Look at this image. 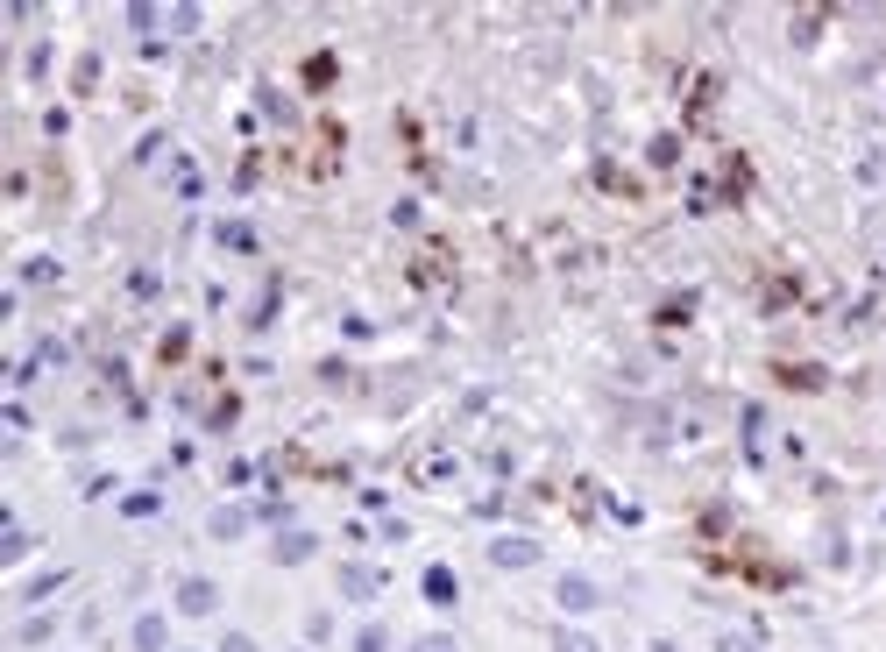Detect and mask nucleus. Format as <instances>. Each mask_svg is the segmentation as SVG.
<instances>
[{
    "instance_id": "7ed1b4c3",
    "label": "nucleus",
    "mask_w": 886,
    "mask_h": 652,
    "mask_svg": "<svg viewBox=\"0 0 886 652\" xmlns=\"http://www.w3.org/2000/svg\"><path fill=\"white\" fill-rule=\"evenodd\" d=\"M560 610H596V582L568 575V582H560Z\"/></svg>"
},
{
    "instance_id": "0eeeda50",
    "label": "nucleus",
    "mask_w": 886,
    "mask_h": 652,
    "mask_svg": "<svg viewBox=\"0 0 886 652\" xmlns=\"http://www.w3.org/2000/svg\"><path fill=\"white\" fill-rule=\"evenodd\" d=\"M553 652H596V638H582V631H560V638H553Z\"/></svg>"
},
{
    "instance_id": "9d476101",
    "label": "nucleus",
    "mask_w": 886,
    "mask_h": 652,
    "mask_svg": "<svg viewBox=\"0 0 886 652\" xmlns=\"http://www.w3.org/2000/svg\"><path fill=\"white\" fill-rule=\"evenodd\" d=\"M220 652H256V645H249V638H241V631H234V638H227V645H220Z\"/></svg>"
},
{
    "instance_id": "1a4fd4ad",
    "label": "nucleus",
    "mask_w": 886,
    "mask_h": 652,
    "mask_svg": "<svg viewBox=\"0 0 886 652\" xmlns=\"http://www.w3.org/2000/svg\"><path fill=\"white\" fill-rule=\"evenodd\" d=\"M412 652H461V645H454V638H447V631H433V638H419V645H412Z\"/></svg>"
},
{
    "instance_id": "f257e3e1",
    "label": "nucleus",
    "mask_w": 886,
    "mask_h": 652,
    "mask_svg": "<svg viewBox=\"0 0 886 652\" xmlns=\"http://www.w3.org/2000/svg\"><path fill=\"white\" fill-rule=\"evenodd\" d=\"M213 603H220V589H213V582H206V575H192V582H185V589H178V610H192V617H206V610H213Z\"/></svg>"
},
{
    "instance_id": "20e7f679",
    "label": "nucleus",
    "mask_w": 886,
    "mask_h": 652,
    "mask_svg": "<svg viewBox=\"0 0 886 652\" xmlns=\"http://www.w3.org/2000/svg\"><path fill=\"white\" fill-rule=\"evenodd\" d=\"M135 645H142V652H164V617H142V624H135Z\"/></svg>"
},
{
    "instance_id": "423d86ee",
    "label": "nucleus",
    "mask_w": 886,
    "mask_h": 652,
    "mask_svg": "<svg viewBox=\"0 0 886 652\" xmlns=\"http://www.w3.org/2000/svg\"><path fill=\"white\" fill-rule=\"evenodd\" d=\"M426 596H433V603H447V596H454V575H447V567H433V575H426Z\"/></svg>"
},
{
    "instance_id": "39448f33",
    "label": "nucleus",
    "mask_w": 886,
    "mask_h": 652,
    "mask_svg": "<svg viewBox=\"0 0 886 652\" xmlns=\"http://www.w3.org/2000/svg\"><path fill=\"white\" fill-rule=\"evenodd\" d=\"M305 553H312V532H284L277 539V560H305Z\"/></svg>"
},
{
    "instance_id": "f03ea898",
    "label": "nucleus",
    "mask_w": 886,
    "mask_h": 652,
    "mask_svg": "<svg viewBox=\"0 0 886 652\" xmlns=\"http://www.w3.org/2000/svg\"><path fill=\"white\" fill-rule=\"evenodd\" d=\"M490 560H497V567H532V560H539V546H532V539H497V546H490Z\"/></svg>"
},
{
    "instance_id": "6e6552de",
    "label": "nucleus",
    "mask_w": 886,
    "mask_h": 652,
    "mask_svg": "<svg viewBox=\"0 0 886 652\" xmlns=\"http://www.w3.org/2000/svg\"><path fill=\"white\" fill-rule=\"evenodd\" d=\"M716 652H766V645H759V638H745V631H723V645H716Z\"/></svg>"
}]
</instances>
